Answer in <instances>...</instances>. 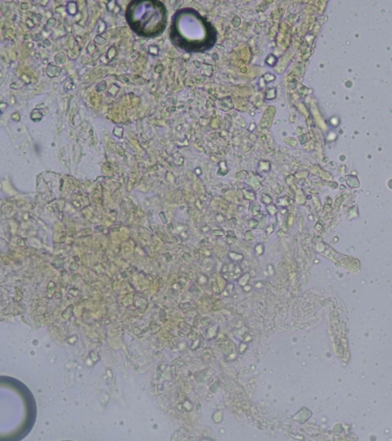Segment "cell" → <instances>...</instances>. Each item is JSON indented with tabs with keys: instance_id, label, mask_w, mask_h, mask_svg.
<instances>
[{
	"instance_id": "1",
	"label": "cell",
	"mask_w": 392,
	"mask_h": 441,
	"mask_svg": "<svg viewBox=\"0 0 392 441\" xmlns=\"http://www.w3.org/2000/svg\"><path fill=\"white\" fill-rule=\"evenodd\" d=\"M127 20L137 33L153 36L160 33L165 27V9L158 2H133L127 9Z\"/></svg>"
}]
</instances>
